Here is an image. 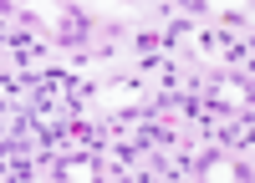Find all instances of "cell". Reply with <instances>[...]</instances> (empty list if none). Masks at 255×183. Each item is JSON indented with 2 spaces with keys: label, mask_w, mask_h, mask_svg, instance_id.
I'll return each mask as SVG.
<instances>
[{
  "label": "cell",
  "mask_w": 255,
  "mask_h": 183,
  "mask_svg": "<svg viewBox=\"0 0 255 183\" xmlns=\"http://www.w3.org/2000/svg\"><path fill=\"white\" fill-rule=\"evenodd\" d=\"M204 97H209V107L240 112L245 102H250V81H245V76H220V81H209V87H204Z\"/></svg>",
  "instance_id": "6da1fadb"
},
{
  "label": "cell",
  "mask_w": 255,
  "mask_h": 183,
  "mask_svg": "<svg viewBox=\"0 0 255 183\" xmlns=\"http://www.w3.org/2000/svg\"><path fill=\"white\" fill-rule=\"evenodd\" d=\"M194 173L209 178V183H250V168H240V163H230V158H220V153H204Z\"/></svg>",
  "instance_id": "7a4b0ae2"
},
{
  "label": "cell",
  "mask_w": 255,
  "mask_h": 183,
  "mask_svg": "<svg viewBox=\"0 0 255 183\" xmlns=\"http://www.w3.org/2000/svg\"><path fill=\"white\" fill-rule=\"evenodd\" d=\"M56 178L61 183H97L102 168H97V158H87V153H67V158H56Z\"/></svg>",
  "instance_id": "3957f363"
},
{
  "label": "cell",
  "mask_w": 255,
  "mask_h": 183,
  "mask_svg": "<svg viewBox=\"0 0 255 183\" xmlns=\"http://www.w3.org/2000/svg\"><path fill=\"white\" fill-rule=\"evenodd\" d=\"M61 36H67V41L87 36V15H67V26H61Z\"/></svg>",
  "instance_id": "277c9868"
}]
</instances>
